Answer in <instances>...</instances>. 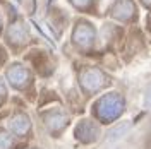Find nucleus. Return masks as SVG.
Returning a JSON list of instances; mask_svg holds the SVG:
<instances>
[{
  "mask_svg": "<svg viewBox=\"0 0 151 149\" xmlns=\"http://www.w3.org/2000/svg\"><path fill=\"white\" fill-rule=\"evenodd\" d=\"M146 105H150V106H151V91H150V94H148V100H146Z\"/></svg>",
  "mask_w": 151,
  "mask_h": 149,
  "instance_id": "obj_1",
  "label": "nucleus"
}]
</instances>
